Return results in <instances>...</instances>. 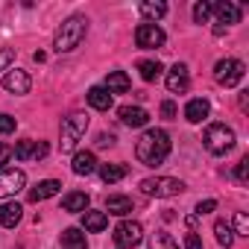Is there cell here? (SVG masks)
Returning <instances> with one entry per match:
<instances>
[{"mask_svg": "<svg viewBox=\"0 0 249 249\" xmlns=\"http://www.w3.org/2000/svg\"><path fill=\"white\" fill-rule=\"evenodd\" d=\"M88 103H91V108H97V111H108L111 108V94L103 88V85H94V88H88Z\"/></svg>", "mask_w": 249, "mask_h": 249, "instance_id": "22", "label": "cell"}, {"mask_svg": "<svg viewBox=\"0 0 249 249\" xmlns=\"http://www.w3.org/2000/svg\"><path fill=\"white\" fill-rule=\"evenodd\" d=\"M12 161V147L9 144H0V170H3V164Z\"/></svg>", "mask_w": 249, "mask_h": 249, "instance_id": "37", "label": "cell"}, {"mask_svg": "<svg viewBox=\"0 0 249 249\" xmlns=\"http://www.w3.org/2000/svg\"><path fill=\"white\" fill-rule=\"evenodd\" d=\"M108 94H126L129 88H132V82H129V76L123 73V71H111L108 76H106V85H103Z\"/></svg>", "mask_w": 249, "mask_h": 249, "instance_id": "20", "label": "cell"}, {"mask_svg": "<svg viewBox=\"0 0 249 249\" xmlns=\"http://www.w3.org/2000/svg\"><path fill=\"white\" fill-rule=\"evenodd\" d=\"M108 226V214L106 211H82V231H103Z\"/></svg>", "mask_w": 249, "mask_h": 249, "instance_id": "21", "label": "cell"}, {"mask_svg": "<svg viewBox=\"0 0 249 249\" xmlns=\"http://www.w3.org/2000/svg\"><path fill=\"white\" fill-rule=\"evenodd\" d=\"M12 62H15V50L12 47H3V50H0V71H9Z\"/></svg>", "mask_w": 249, "mask_h": 249, "instance_id": "32", "label": "cell"}, {"mask_svg": "<svg viewBox=\"0 0 249 249\" xmlns=\"http://www.w3.org/2000/svg\"><path fill=\"white\" fill-rule=\"evenodd\" d=\"M234 229H237V234H243V237L249 234V220H246V214H243V211H237V214H234Z\"/></svg>", "mask_w": 249, "mask_h": 249, "instance_id": "34", "label": "cell"}, {"mask_svg": "<svg viewBox=\"0 0 249 249\" xmlns=\"http://www.w3.org/2000/svg\"><path fill=\"white\" fill-rule=\"evenodd\" d=\"M24 185H27V173L24 170H18V167H3L0 170V199L18 194Z\"/></svg>", "mask_w": 249, "mask_h": 249, "instance_id": "9", "label": "cell"}, {"mask_svg": "<svg viewBox=\"0 0 249 249\" xmlns=\"http://www.w3.org/2000/svg\"><path fill=\"white\" fill-rule=\"evenodd\" d=\"M85 33H88V21H85L82 15H73V18H68V21H65V24L56 30L53 50H56V53H71V50H76V47L82 44Z\"/></svg>", "mask_w": 249, "mask_h": 249, "instance_id": "2", "label": "cell"}, {"mask_svg": "<svg viewBox=\"0 0 249 249\" xmlns=\"http://www.w3.org/2000/svg\"><path fill=\"white\" fill-rule=\"evenodd\" d=\"M33 59H36V62H38V65H41V62H44V59H47V53H41V50H38V53H33Z\"/></svg>", "mask_w": 249, "mask_h": 249, "instance_id": "40", "label": "cell"}, {"mask_svg": "<svg viewBox=\"0 0 249 249\" xmlns=\"http://www.w3.org/2000/svg\"><path fill=\"white\" fill-rule=\"evenodd\" d=\"M214 234H217V243L226 246V249L234 243V231H231V226H229L226 220H217V223H214Z\"/></svg>", "mask_w": 249, "mask_h": 249, "instance_id": "28", "label": "cell"}, {"mask_svg": "<svg viewBox=\"0 0 249 249\" xmlns=\"http://www.w3.org/2000/svg\"><path fill=\"white\" fill-rule=\"evenodd\" d=\"M164 30L159 27V24H141L138 30H135V44L141 47V50H153V47H161L164 44Z\"/></svg>", "mask_w": 249, "mask_h": 249, "instance_id": "8", "label": "cell"}, {"mask_svg": "<svg viewBox=\"0 0 249 249\" xmlns=\"http://www.w3.org/2000/svg\"><path fill=\"white\" fill-rule=\"evenodd\" d=\"M138 71H141V79H147V82H156L159 76H161V62H153V59H144V62H138Z\"/></svg>", "mask_w": 249, "mask_h": 249, "instance_id": "27", "label": "cell"}, {"mask_svg": "<svg viewBox=\"0 0 249 249\" xmlns=\"http://www.w3.org/2000/svg\"><path fill=\"white\" fill-rule=\"evenodd\" d=\"M117 114H120V123H123V126H129V129H141V126L150 123V114L141 106H120Z\"/></svg>", "mask_w": 249, "mask_h": 249, "instance_id": "12", "label": "cell"}, {"mask_svg": "<svg viewBox=\"0 0 249 249\" xmlns=\"http://www.w3.org/2000/svg\"><path fill=\"white\" fill-rule=\"evenodd\" d=\"M208 18H211V3H208V0L194 3V21H196V24H205Z\"/></svg>", "mask_w": 249, "mask_h": 249, "instance_id": "30", "label": "cell"}, {"mask_svg": "<svg viewBox=\"0 0 249 249\" xmlns=\"http://www.w3.org/2000/svg\"><path fill=\"white\" fill-rule=\"evenodd\" d=\"M161 114L173 120V117H176V103H170V100H164V103H161Z\"/></svg>", "mask_w": 249, "mask_h": 249, "instance_id": "39", "label": "cell"}, {"mask_svg": "<svg viewBox=\"0 0 249 249\" xmlns=\"http://www.w3.org/2000/svg\"><path fill=\"white\" fill-rule=\"evenodd\" d=\"M237 179H240V182H246V179H249V156H243V159H240V164H237Z\"/></svg>", "mask_w": 249, "mask_h": 249, "instance_id": "36", "label": "cell"}, {"mask_svg": "<svg viewBox=\"0 0 249 249\" xmlns=\"http://www.w3.org/2000/svg\"><path fill=\"white\" fill-rule=\"evenodd\" d=\"M59 191H62V182H56V179H44V182H38L36 188H30V202H44V199L56 196Z\"/></svg>", "mask_w": 249, "mask_h": 249, "instance_id": "15", "label": "cell"}, {"mask_svg": "<svg viewBox=\"0 0 249 249\" xmlns=\"http://www.w3.org/2000/svg\"><path fill=\"white\" fill-rule=\"evenodd\" d=\"M24 217V205L21 202H3L0 205V226H6V229H15Z\"/></svg>", "mask_w": 249, "mask_h": 249, "instance_id": "16", "label": "cell"}, {"mask_svg": "<svg viewBox=\"0 0 249 249\" xmlns=\"http://www.w3.org/2000/svg\"><path fill=\"white\" fill-rule=\"evenodd\" d=\"M97 170H100V179H103L106 185H114V182H120V179H126V173H129L126 164H100Z\"/></svg>", "mask_w": 249, "mask_h": 249, "instance_id": "24", "label": "cell"}, {"mask_svg": "<svg viewBox=\"0 0 249 249\" xmlns=\"http://www.w3.org/2000/svg\"><path fill=\"white\" fill-rule=\"evenodd\" d=\"M62 246H65V249H88L85 231H82V229H65V231H62Z\"/></svg>", "mask_w": 249, "mask_h": 249, "instance_id": "25", "label": "cell"}, {"mask_svg": "<svg viewBox=\"0 0 249 249\" xmlns=\"http://www.w3.org/2000/svg\"><path fill=\"white\" fill-rule=\"evenodd\" d=\"M202 144L211 156H226L234 147V129L226 126V123H211L202 135Z\"/></svg>", "mask_w": 249, "mask_h": 249, "instance_id": "4", "label": "cell"}, {"mask_svg": "<svg viewBox=\"0 0 249 249\" xmlns=\"http://www.w3.org/2000/svg\"><path fill=\"white\" fill-rule=\"evenodd\" d=\"M30 76H27V71H21V68H9L6 71V76H3V88L9 91V94H30Z\"/></svg>", "mask_w": 249, "mask_h": 249, "instance_id": "11", "label": "cell"}, {"mask_svg": "<svg viewBox=\"0 0 249 249\" xmlns=\"http://www.w3.org/2000/svg\"><path fill=\"white\" fill-rule=\"evenodd\" d=\"M85 129H88V117H85V114H68V117L62 120L59 150H62V153H73V150H76V144L82 141Z\"/></svg>", "mask_w": 249, "mask_h": 249, "instance_id": "3", "label": "cell"}, {"mask_svg": "<svg viewBox=\"0 0 249 249\" xmlns=\"http://www.w3.org/2000/svg\"><path fill=\"white\" fill-rule=\"evenodd\" d=\"M135 156H138V161L147 164V167L164 164V159L170 156V135H167L164 129H147V132L138 138V144H135Z\"/></svg>", "mask_w": 249, "mask_h": 249, "instance_id": "1", "label": "cell"}, {"mask_svg": "<svg viewBox=\"0 0 249 249\" xmlns=\"http://www.w3.org/2000/svg\"><path fill=\"white\" fill-rule=\"evenodd\" d=\"M62 208L71 211V214H82V211H88V194H82V191H71V194L62 199Z\"/></svg>", "mask_w": 249, "mask_h": 249, "instance_id": "23", "label": "cell"}, {"mask_svg": "<svg viewBox=\"0 0 249 249\" xmlns=\"http://www.w3.org/2000/svg\"><path fill=\"white\" fill-rule=\"evenodd\" d=\"M150 249H179V243L173 240V234H167V231H156V234L150 237Z\"/></svg>", "mask_w": 249, "mask_h": 249, "instance_id": "29", "label": "cell"}, {"mask_svg": "<svg viewBox=\"0 0 249 249\" xmlns=\"http://www.w3.org/2000/svg\"><path fill=\"white\" fill-rule=\"evenodd\" d=\"M9 132H15V117L0 111V135H9Z\"/></svg>", "mask_w": 249, "mask_h": 249, "instance_id": "31", "label": "cell"}, {"mask_svg": "<svg viewBox=\"0 0 249 249\" xmlns=\"http://www.w3.org/2000/svg\"><path fill=\"white\" fill-rule=\"evenodd\" d=\"M132 208H135V202L123 194H114V196L106 199V214H114V217H126Z\"/></svg>", "mask_w": 249, "mask_h": 249, "instance_id": "17", "label": "cell"}, {"mask_svg": "<svg viewBox=\"0 0 249 249\" xmlns=\"http://www.w3.org/2000/svg\"><path fill=\"white\" fill-rule=\"evenodd\" d=\"M185 249H202V240H199L196 231H188L185 234Z\"/></svg>", "mask_w": 249, "mask_h": 249, "instance_id": "35", "label": "cell"}, {"mask_svg": "<svg viewBox=\"0 0 249 249\" xmlns=\"http://www.w3.org/2000/svg\"><path fill=\"white\" fill-rule=\"evenodd\" d=\"M214 208H217V199H202V202H196V208H194L196 214H194V217H202V214H211Z\"/></svg>", "mask_w": 249, "mask_h": 249, "instance_id": "33", "label": "cell"}, {"mask_svg": "<svg viewBox=\"0 0 249 249\" xmlns=\"http://www.w3.org/2000/svg\"><path fill=\"white\" fill-rule=\"evenodd\" d=\"M141 240H144V226L135 220H123L114 229V246H120V249H135Z\"/></svg>", "mask_w": 249, "mask_h": 249, "instance_id": "7", "label": "cell"}, {"mask_svg": "<svg viewBox=\"0 0 249 249\" xmlns=\"http://www.w3.org/2000/svg\"><path fill=\"white\" fill-rule=\"evenodd\" d=\"M114 141H117V138H114L111 132H100V135H97V147H114Z\"/></svg>", "mask_w": 249, "mask_h": 249, "instance_id": "38", "label": "cell"}, {"mask_svg": "<svg viewBox=\"0 0 249 249\" xmlns=\"http://www.w3.org/2000/svg\"><path fill=\"white\" fill-rule=\"evenodd\" d=\"M12 156L18 159V161H38V159H44L47 156V144L44 141H33V138H27V141H18V147L12 150Z\"/></svg>", "mask_w": 249, "mask_h": 249, "instance_id": "10", "label": "cell"}, {"mask_svg": "<svg viewBox=\"0 0 249 249\" xmlns=\"http://www.w3.org/2000/svg\"><path fill=\"white\" fill-rule=\"evenodd\" d=\"M71 167H73L76 176H91L100 164H97V156H94V153H76L73 161H71Z\"/></svg>", "mask_w": 249, "mask_h": 249, "instance_id": "19", "label": "cell"}, {"mask_svg": "<svg viewBox=\"0 0 249 249\" xmlns=\"http://www.w3.org/2000/svg\"><path fill=\"white\" fill-rule=\"evenodd\" d=\"M208 111H211L208 100H202V97H194V100L185 106V120H191V123H202V120L208 117Z\"/></svg>", "mask_w": 249, "mask_h": 249, "instance_id": "18", "label": "cell"}, {"mask_svg": "<svg viewBox=\"0 0 249 249\" xmlns=\"http://www.w3.org/2000/svg\"><path fill=\"white\" fill-rule=\"evenodd\" d=\"M246 73V65L240 59H220L214 65V79L223 85V88H234Z\"/></svg>", "mask_w": 249, "mask_h": 249, "instance_id": "6", "label": "cell"}, {"mask_svg": "<svg viewBox=\"0 0 249 249\" xmlns=\"http://www.w3.org/2000/svg\"><path fill=\"white\" fill-rule=\"evenodd\" d=\"M211 12L217 15L220 24H240V6H237V3L220 0V3H211Z\"/></svg>", "mask_w": 249, "mask_h": 249, "instance_id": "14", "label": "cell"}, {"mask_svg": "<svg viewBox=\"0 0 249 249\" xmlns=\"http://www.w3.org/2000/svg\"><path fill=\"white\" fill-rule=\"evenodd\" d=\"M141 15H144V18H150V21L156 24L159 18H164V15H167V6L161 3V0H156V3H153V0H144V3H141Z\"/></svg>", "mask_w": 249, "mask_h": 249, "instance_id": "26", "label": "cell"}, {"mask_svg": "<svg viewBox=\"0 0 249 249\" xmlns=\"http://www.w3.org/2000/svg\"><path fill=\"white\" fill-rule=\"evenodd\" d=\"M138 188H141V194H147V196L167 199V196L182 194V191H185V182H182V179H173V176H150V179H144Z\"/></svg>", "mask_w": 249, "mask_h": 249, "instance_id": "5", "label": "cell"}, {"mask_svg": "<svg viewBox=\"0 0 249 249\" xmlns=\"http://www.w3.org/2000/svg\"><path fill=\"white\" fill-rule=\"evenodd\" d=\"M188 85H191V76H188V65H173L170 68V73H167V88H170V94H185L188 91Z\"/></svg>", "mask_w": 249, "mask_h": 249, "instance_id": "13", "label": "cell"}]
</instances>
